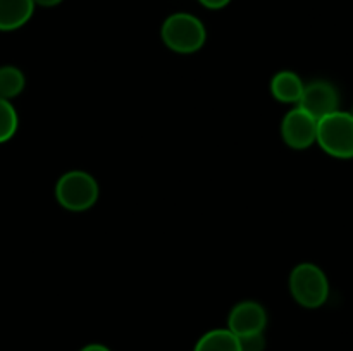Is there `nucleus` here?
<instances>
[{
	"label": "nucleus",
	"instance_id": "nucleus-1",
	"mask_svg": "<svg viewBox=\"0 0 353 351\" xmlns=\"http://www.w3.org/2000/svg\"><path fill=\"white\" fill-rule=\"evenodd\" d=\"M161 38L169 50L181 55L199 52L207 41L205 24L190 12H174L165 17Z\"/></svg>",
	"mask_w": 353,
	"mask_h": 351
},
{
	"label": "nucleus",
	"instance_id": "nucleus-2",
	"mask_svg": "<svg viewBox=\"0 0 353 351\" xmlns=\"http://www.w3.org/2000/svg\"><path fill=\"white\" fill-rule=\"evenodd\" d=\"M99 182L86 171L65 172L55 184V198L59 205L71 212H85L92 209L99 200Z\"/></svg>",
	"mask_w": 353,
	"mask_h": 351
},
{
	"label": "nucleus",
	"instance_id": "nucleus-3",
	"mask_svg": "<svg viewBox=\"0 0 353 351\" xmlns=\"http://www.w3.org/2000/svg\"><path fill=\"white\" fill-rule=\"evenodd\" d=\"M293 299L305 308H319L330 298V281L321 267L310 262L299 264L290 274Z\"/></svg>",
	"mask_w": 353,
	"mask_h": 351
},
{
	"label": "nucleus",
	"instance_id": "nucleus-4",
	"mask_svg": "<svg viewBox=\"0 0 353 351\" xmlns=\"http://www.w3.org/2000/svg\"><path fill=\"white\" fill-rule=\"evenodd\" d=\"M316 143L336 158H353V116L336 110L317 120Z\"/></svg>",
	"mask_w": 353,
	"mask_h": 351
},
{
	"label": "nucleus",
	"instance_id": "nucleus-5",
	"mask_svg": "<svg viewBox=\"0 0 353 351\" xmlns=\"http://www.w3.org/2000/svg\"><path fill=\"white\" fill-rule=\"evenodd\" d=\"M281 138L293 150H307L316 143L317 119L302 107H293L283 117Z\"/></svg>",
	"mask_w": 353,
	"mask_h": 351
},
{
	"label": "nucleus",
	"instance_id": "nucleus-6",
	"mask_svg": "<svg viewBox=\"0 0 353 351\" xmlns=\"http://www.w3.org/2000/svg\"><path fill=\"white\" fill-rule=\"evenodd\" d=\"M228 329L238 337L250 334L265 332L268 327V312L264 306L254 299H243L231 308L228 315Z\"/></svg>",
	"mask_w": 353,
	"mask_h": 351
},
{
	"label": "nucleus",
	"instance_id": "nucleus-7",
	"mask_svg": "<svg viewBox=\"0 0 353 351\" xmlns=\"http://www.w3.org/2000/svg\"><path fill=\"white\" fill-rule=\"evenodd\" d=\"M299 107H302L303 110H307L310 116L319 120L340 110V95L330 81L316 79V81L305 85Z\"/></svg>",
	"mask_w": 353,
	"mask_h": 351
},
{
	"label": "nucleus",
	"instance_id": "nucleus-8",
	"mask_svg": "<svg viewBox=\"0 0 353 351\" xmlns=\"http://www.w3.org/2000/svg\"><path fill=\"white\" fill-rule=\"evenodd\" d=\"M33 0H0V31L23 28L33 17Z\"/></svg>",
	"mask_w": 353,
	"mask_h": 351
},
{
	"label": "nucleus",
	"instance_id": "nucleus-9",
	"mask_svg": "<svg viewBox=\"0 0 353 351\" xmlns=\"http://www.w3.org/2000/svg\"><path fill=\"white\" fill-rule=\"evenodd\" d=\"M303 88H305V83L293 71H279L271 79L272 96L283 103H299Z\"/></svg>",
	"mask_w": 353,
	"mask_h": 351
},
{
	"label": "nucleus",
	"instance_id": "nucleus-10",
	"mask_svg": "<svg viewBox=\"0 0 353 351\" xmlns=\"http://www.w3.org/2000/svg\"><path fill=\"white\" fill-rule=\"evenodd\" d=\"M193 351H241L240 339L228 327L210 329L196 341Z\"/></svg>",
	"mask_w": 353,
	"mask_h": 351
},
{
	"label": "nucleus",
	"instance_id": "nucleus-11",
	"mask_svg": "<svg viewBox=\"0 0 353 351\" xmlns=\"http://www.w3.org/2000/svg\"><path fill=\"white\" fill-rule=\"evenodd\" d=\"M26 86V76L16 65L0 67V98L12 100L23 93Z\"/></svg>",
	"mask_w": 353,
	"mask_h": 351
},
{
	"label": "nucleus",
	"instance_id": "nucleus-12",
	"mask_svg": "<svg viewBox=\"0 0 353 351\" xmlns=\"http://www.w3.org/2000/svg\"><path fill=\"white\" fill-rule=\"evenodd\" d=\"M19 117L10 100L0 98V143H6L16 134Z\"/></svg>",
	"mask_w": 353,
	"mask_h": 351
},
{
	"label": "nucleus",
	"instance_id": "nucleus-13",
	"mask_svg": "<svg viewBox=\"0 0 353 351\" xmlns=\"http://www.w3.org/2000/svg\"><path fill=\"white\" fill-rule=\"evenodd\" d=\"M240 339L241 351H264L265 350V334H250V336L238 337Z\"/></svg>",
	"mask_w": 353,
	"mask_h": 351
},
{
	"label": "nucleus",
	"instance_id": "nucleus-14",
	"mask_svg": "<svg viewBox=\"0 0 353 351\" xmlns=\"http://www.w3.org/2000/svg\"><path fill=\"white\" fill-rule=\"evenodd\" d=\"M200 3H202L205 9H210V10H219V9H224V7H228L231 3V0H199Z\"/></svg>",
	"mask_w": 353,
	"mask_h": 351
},
{
	"label": "nucleus",
	"instance_id": "nucleus-15",
	"mask_svg": "<svg viewBox=\"0 0 353 351\" xmlns=\"http://www.w3.org/2000/svg\"><path fill=\"white\" fill-rule=\"evenodd\" d=\"M79 351H112V350L102 343H90L86 344V346H83Z\"/></svg>",
	"mask_w": 353,
	"mask_h": 351
},
{
	"label": "nucleus",
	"instance_id": "nucleus-16",
	"mask_svg": "<svg viewBox=\"0 0 353 351\" xmlns=\"http://www.w3.org/2000/svg\"><path fill=\"white\" fill-rule=\"evenodd\" d=\"M33 2H34V6H38V7H57V6H61L64 0H33Z\"/></svg>",
	"mask_w": 353,
	"mask_h": 351
},
{
	"label": "nucleus",
	"instance_id": "nucleus-17",
	"mask_svg": "<svg viewBox=\"0 0 353 351\" xmlns=\"http://www.w3.org/2000/svg\"><path fill=\"white\" fill-rule=\"evenodd\" d=\"M350 114H352V116H353V109H352V112H350Z\"/></svg>",
	"mask_w": 353,
	"mask_h": 351
}]
</instances>
